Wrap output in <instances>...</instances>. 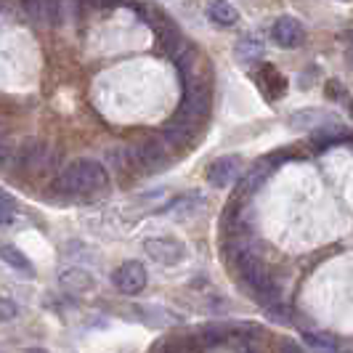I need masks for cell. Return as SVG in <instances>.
Returning <instances> with one entry per match:
<instances>
[{
  "label": "cell",
  "instance_id": "1",
  "mask_svg": "<svg viewBox=\"0 0 353 353\" xmlns=\"http://www.w3.org/2000/svg\"><path fill=\"white\" fill-rule=\"evenodd\" d=\"M106 186V170L96 159L72 162L67 170H61L53 181V189L64 196H85Z\"/></svg>",
  "mask_w": 353,
  "mask_h": 353
},
{
  "label": "cell",
  "instance_id": "2",
  "mask_svg": "<svg viewBox=\"0 0 353 353\" xmlns=\"http://www.w3.org/2000/svg\"><path fill=\"white\" fill-rule=\"evenodd\" d=\"M210 114V88L199 80H186L183 83V99L176 112V123H183L189 128H196Z\"/></svg>",
  "mask_w": 353,
  "mask_h": 353
},
{
  "label": "cell",
  "instance_id": "3",
  "mask_svg": "<svg viewBox=\"0 0 353 353\" xmlns=\"http://www.w3.org/2000/svg\"><path fill=\"white\" fill-rule=\"evenodd\" d=\"M128 162H130V170L149 176V173L165 170L173 159H170V149L159 139H149V141H141L128 149Z\"/></svg>",
  "mask_w": 353,
  "mask_h": 353
},
{
  "label": "cell",
  "instance_id": "4",
  "mask_svg": "<svg viewBox=\"0 0 353 353\" xmlns=\"http://www.w3.org/2000/svg\"><path fill=\"white\" fill-rule=\"evenodd\" d=\"M17 159L21 165V170H27V173H48L56 165V159H59V152L48 143L32 139V141H27L19 149Z\"/></svg>",
  "mask_w": 353,
  "mask_h": 353
},
{
  "label": "cell",
  "instance_id": "5",
  "mask_svg": "<svg viewBox=\"0 0 353 353\" xmlns=\"http://www.w3.org/2000/svg\"><path fill=\"white\" fill-rule=\"evenodd\" d=\"M112 284L123 292V295H139L143 287L149 284V271L141 261H128V263L117 265L112 271Z\"/></svg>",
  "mask_w": 353,
  "mask_h": 353
},
{
  "label": "cell",
  "instance_id": "6",
  "mask_svg": "<svg viewBox=\"0 0 353 353\" xmlns=\"http://www.w3.org/2000/svg\"><path fill=\"white\" fill-rule=\"evenodd\" d=\"M143 250L152 261H157L159 265H176L183 261L186 255V248L178 242L176 236H165V234H157V236H146L143 239Z\"/></svg>",
  "mask_w": 353,
  "mask_h": 353
},
{
  "label": "cell",
  "instance_id": "7",
  "mask_svg": "<svg viewBox=\"0 0 353 353\" xmlns=\"http://www.w3.org/2000/svg\"><path fill=\"white\" fill-rule=\"evenodd\" d=\"M208 183L215 189H226L229 183H234L236 178L242 176V159L236 154H226V157H218L215 162L208 165Z\"/></svg>",
  "mask_w": 353,
  "mask_h": 353
},
{
  "label": "cell",
  "instance_id": "8",
  "mask_svg": "<svg viewBox=\"0 0 353 353\" xmlns=\"http://www.w3.org/2000/svg\"><path fill=\"white\" fill-rule=\"evenodd\" d=\"M271 40L279 46V48H298L305 40V30L298 19L292 17H279L271 27Z\"/></svg>",
  "mask_w": 353,
  "mask_h": 353
},
{
  "label": "cell",
  "instance_id": "9",
  "mask_svg": "<svg viewBox=\"0 0 353 353\" xmlns=\"http://www.w3.org/2000/svg\"><path fill=\"white\" fill-rule=\"evenodd\" d=\"M236 274H239V284H242V290H248V292H258L261 287L271 282L268 279V271L263 268V263L258 261V255H250L245 261H239L236 263Z\"/></svg>",
  "mask_w": 353,
  "mask_h": 353
},
{
  "label": "cell",
  "instance_id": "10",
  "mask_svg": "<svg viewBox=\"0 0 353 353\" xmlns=\"http://www.w3.org/2000/svg\"><path fill=\"white\" fill-rule=\"evenodd\" d=\"M274 170V162L271 159H261L258 165H252L245 176H239V186H236V199H245V196H252L261 186H263L268 176Z\"/></svg>",
  "mask_w": 353,
  "mask_h": 353
},
{
  "label": "cell",
  "instance_id": "11",
  "mask_svg": "<svg viewBox=\"0 0 353 353\" xmlns=\"http://www.w3.org/2000/svg\"><path fill=\"white\" fill-rule=\"evenodd\" d=\"M250 255H258V245H255V239H252V231L248 234H229L226 236V242H223V258L229 261V263H239V261H245Z\"/></svg>",
  "mask_w": 353,
  "mask_h": 353
},
{
  "label": "cell",
  "instance_id": "12",
  "mask_svg": "<svg viewBox=\"0 0 353 353\" xmlns=\"http://www.w3.org/2000/svg\"><path fill=\"white\" fill-rule=\"evenodd\" d=\"M221 231H223V234H248V231H252L250 210L242 205V199L231 202L229 208L223 210V218H221Z\"/></svg>",
  "mask_w": 353,
  "mask_h": 353
},
{
  "label": "cell",
  "instance_id": "13",
  "mask_svg": "<svg viewBox=\"0 0 353 353\" xmlns=\"http://www.w3.org/2000/svg\"><path fill=\"white\" fill-rule=\"evenodd\" d=\"M208 17L215 27H223V30L239 24V11L231 6L229 0H210L208 3Z\"/></svg>",
  "mask_w": 353,
  "mask_h": 353
},
{
  "label": "cell",
  "instance_id": "14",
  "mask_svg": "<svg viewBox=\"0 0 353 353\" xmlns=\"http://www.w3.org/2000/svg\"><path fill=\"white\" fill-rule=\"evenodd\" d=\"M208 208V199L199 194V192H189L183 196H176L168 208H162V212H178V215H194V212L205 210Z\"/></svg>",
  "mask_w": 353,
  "mask_h": 353
},
{
  "label": "cell",
  "instance_id": "15",
  "mask_svg": "<svg viewBox=\"0 0 353 353\" xmlns=\"http://www.w3.org/2000/svg\"><path fill=\"white\" fill-rule=\"evenodd\" d=\"M59 284L70 292H88L93 290V276H90L85 268H67L64 274H59Z\"/></svg>",
  "mask_w": 353,
  "mask_h": 353
},
{
  "label": "cell",
  "instance_id": "16",
  "mask_svg": "<svg viewBox=\"0 0 353 353\" xmlns=\"http://www.w3.org/2000/svg\"><path fill=\"white\" fill-rule=\"evenodd\" d=\"M303 343L308 348H316V351H324V353L340 351V337L332 335V332H324V330H308V332H303Z\"/></svg>",
  "mask_w": 353,
  "mask_h": 353
},
{
  "label": "cell",
  "instance_id": "17",
  "mask_svg": "<svg viewBox=\"0 0 353 353\" xmlns=\"http://www.w3.org/2000/svg\"><path fill=\"white\" fill-rule=\"evenodd\" d=\"M192 130H194V128H189V125L173 123L162 130V139H159V141L165 143L168 149H186V146L192 143Z\"/></svg>",
  "mask_w": 353,
  "mask_h": 353
},
{
  "label": "cell",
  "instance_id": "18",
  "mask_svg": "<svg viewBox=\"0 0 353 353\" xmlns=\"http://www.w3.org/2000/svg\"><path fill=\"white\" fill-rule=\"evenodd\" d=\"M258 85L263 88V93L268 99H279L284 90H287V80L274 67H263L261 74H258Z\"/></svg>",
  "mask_w": 353,
  "mask_h": 353
},
{
  "label": "cell",
  "instance_id": "19",
  "mask_svg": "<svg viewBox=\"0 0 353 353\" xmlns=\"http://www.w3.org/2000/svg\"><path fill=\"white\" fill-rule=\"evenodd\" d=\"M236 59H239L245 67L261 61V59H263V43H261L258 37H242V40L236 43Z\"/></svg>",
  "mask_w": 353,
  "mask_h": 353
},
{
  "label": "cell",
  "instance_id": "20",
  "mask_svg": "<svg viewBox=\"0 0 353 353\" xmlns=\"http://www.w3.org/2000/svg\"><path fill=\"white\" fill-rule=\"evenodd\" d=\"M21 6L32 24H51L53 0H21Z\"/></svg>",
  "mask_w": 353,
  "mask_h": 353
},
{
  "label": "cell",
  "instance_id": "21",
  "mask_svg": "<svg viewBox=\"0 0 353 353\" xmlns=\"http://www.w3.org/2000/svg\"><path fill=\"white\" fill-rule=\"evenodd\" d=\"M0 258H3V263H8L14 271L32 274V263H30V258H27L19 248H14V245H3V248H0Z\"/></svg>",
  "mask_w": 353,
  "mask_h": 353
},
{
  "label": "cell",
  "instance_id": "22",
  "mask_svg": "<svg viewBox=\"0 0 353 353\" xmlns=\"http://www.w3.org/2000/svg\"><path fill=\"white\" fill-rule=\"evenodd\" d=\"M324 120H327L324 112H298V114L290 117V125H295V128H314V125L324 123Z\"/></svg>",
  "mask_w": 353,
  "mask_h": 353
},
{
  "label": "cell",
  "instance_id": "23",
  "mask_svg": "<svg viewBox=\"0 0 353 353\" xmlns=\"http://www.w3.org/2000/svg\"><path fill=\"white\" fill-rule=\"evenodd\" d=\"M17 316V303L14 301H0V319Z\"/></svg>",
  "mask_w": 353,
  "mask_h": 353
},
{
  "label": "cell",
  "instance_id": "24",
  "mask_svg": "<svg viewBox=\"0 0 353 353\" xmlns=\"http://www.w3.org/2000/svg\"><path fill=\"white\" fill-rule=\"evenodd\" d=\"M11 210H14V199H11L8 192L0 189V212H11Z\"/></svg>",
  "mask_w": 353,
  "mask_h": 353
},
{
  "label": "cell",
  "instance_id": "25",
  "mask_svg": "<svg viewBox=\"0 0 353 353\" xmlns=\"http://www.w3.org/2000/svg\"><path fill=\"white\" fill-rule=\"evenodd\" d=\"M11 159H14V149L6 146V143H0V168H6Z\"/></svg>",
  "mask_w": 353,
  "mask_h": 353
},
{
  "label": "cell",
  "instance_id": "26",
  "mask_svg": "<svg viewBox=\"0 0 353 353\" xmlns=\"http://www.w3.org/2000/svg\"><path fill=\"white\" fill-rule=\"evenodd\" d=\"M88 3L96 8H114V6H123L125 0H88Z\"/></svg>",
  "mask_w": 353,
  "mask_h": 353
},
{
  "label": "cell",
  "instance_id": "27",
  "mask_svg": "<svg viewBox=\"0 0 353 353\" xmlns=\"http://www.w3.org/2000/svg\"><path fill=\"white\" fill-rule=\"evenodd\" d=\"M279 353H303V348L298 345V343H292V340H284Z\"/></svg>",
  "mask_w": 353,
  "mask_h": 353
},
{
  "label": "cell",
  "instance_id": "28",
  "mask_svg": "<svg viewBox=\"0 0 353 353\" xmlns=\"http://www.w3.org/2000/svg\"><path fill=\"white\" fill-rule=\"evenodd\" d=\"M27 353H48V351H46V348H30Z\"/></svg>",
  "mask_w": 353,
  "mask_h": 353
},
{
  "label": "cell",
  "instance_id": "29",
  "mask_svg": "<svg viewBox=\"0 0 353 353\" xmlns=\"http://www.w3.org/2000/svg\"><path fill=\"white\" fill-rule=\"evenodd\" d=\"M242 353H252V351H242Z\"/></svg>",
  "mask_w": 353,
  "mask_h": 353
},
{
  "label": "cell",
  "instance_id": "30",
  "mask_svg": "<svg viewBox=\"0 0 353 353\" xmlns=\"http://www.w3.org/2000/svg\"><path fill=\"white\" fill-rule=\"evenodd\" d=\"M343 3H348V0H343Z\"/></svg>",
  "mask_w": 353,
  "mask_h": 353
}]
</instances>
